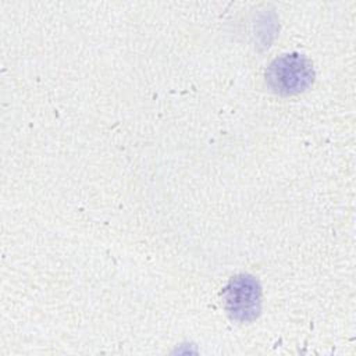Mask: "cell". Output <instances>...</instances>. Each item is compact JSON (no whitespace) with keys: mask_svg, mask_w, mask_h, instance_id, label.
<instances>
[{"mask_svg":"<svg viewBox=\"0 0 356 356\" xmlns=\"http://www.w3.org/2000/svg\"><path fill=\"white\" fill-rule=\"evenodd\" d=\"M312 61L299 53H286L274 58L266 70L267 86L277 95L293 96L309 89L314 81Z\"/></svg>","mask_w":356,"mask_h":356,"instance_id":"6da1fadb","label":"cell"},{"mask_svg":"<svg viewBox=\"0 0 356 356\" xmlns=\"http://www.w3.org/2000/svg\"><path fill=\"white\" fill-rule=\"evenodd\" d=\"M224 307L231 318L249 323L261 312V286L256 277L238 274L232 277L222 291Z\"/></svg>","mask_w":356,"mask_h":356,"instance_id":"7a4b0ae2","label":"cell"}]
</instances>
